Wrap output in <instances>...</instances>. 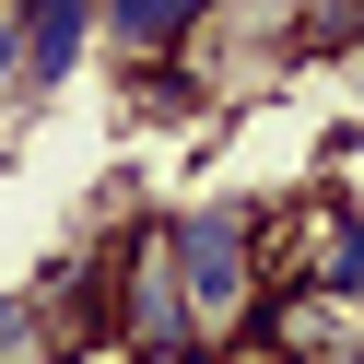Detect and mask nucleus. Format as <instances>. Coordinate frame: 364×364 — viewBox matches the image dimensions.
<instances>
[{"instance_id": "obj_1", "label": "nucleus", "mask_w": 364, "mask_h": 364, "mask_svg": "<svg viewBox=\"0 0 364 364\" xmlns=\"http://www.w3.org/2000/svg\"><path fill=\"white\" fill-rule=\"evenodd\" d=\"M165 247H176V282H188L200 353L235 364L247 317L270 306V212H259V200H176V212H165Z\"/></svg>"}, {"instance_id": "obj_2", "label": "nucleus", "mask_w": 364, "mask_h": 364, "mask_svg": "<svg viewBox=\"0 0 364 364\" xmlns=\"http://www.w3.org/2000/svg\"><path fill=\"white\" fill-rule=\"evenodd\" d=\"M212 0H95V48H118L129 71H165V59L200 48Z\"/></svg>"}, {"instance_id": "obj_3", "label": "nucleus", "mask_w": 364, "mask_h": 364, "mask_svg": "<svg viewBox=\"0 0 364 364\" xmlns=\"http://www.w3.org/2000/svg\"><path fill=\"white\" fill-rule=\"evenodd\" d=\"M12 24H24V82H12V95H59V82L95 59V0H24Z\"/></svg>"}, {"instance_id": "obj_4", "label": "nucleus", "mask_w": 364, "mask_h": 364, "mask_svg": "<svg viewBox=\"0 0 364 364\" xmlns=\"http://www.w3.org/2000/svg\"><path fill=\"white\" fill-rule=\"evenodd\" d=\"M0 364H71L48 306H36V282H0Z\"/></svg>"}, {"instance_id": "obj_5", "label": "nucleus", "mask_w": 364, "mask_h": 364, "mask_svg": "<svg viewBox=\"0 0 364 364\" xmlns=\"http://www.w3.org/2000/svg\"><path fill=\"white\" fill-rule=\"evenodd\" d=\"M12 82H24V24L0 12V95H12Z\"/></svg>"}, {"instance_id": "obj_6", "label": "nucleus", "mask_w": 364, "mask_h": 364, "mask_svg": "<svg viewBox=\"0 0 364 364\" xmlns=\"http://www.w3.org/2000/svg\"><path fill=\"white\" fill-rule=\"evenodd\" d=\"M118 364H212V353H118Z\"/></svg>"}]
</instances>
